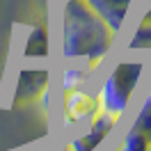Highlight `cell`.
I'll return each instance as SVG.
<instances>
[{"mask_svg":"<svg viewBox=\"0 0 151 151\" xmlns=\"http://www.w3.org/2000/svg\"><path fill=\"white\" fill-rule=\"evenodd\" d=\"M69 110H71L73 117H83V114L89 110V99H87L85 94H76L73 101L69 103Z\"/></svg>","mask_w":151,"mask_h":151,"instance_id":"cell-1","label":"cell"}]
</instances>
